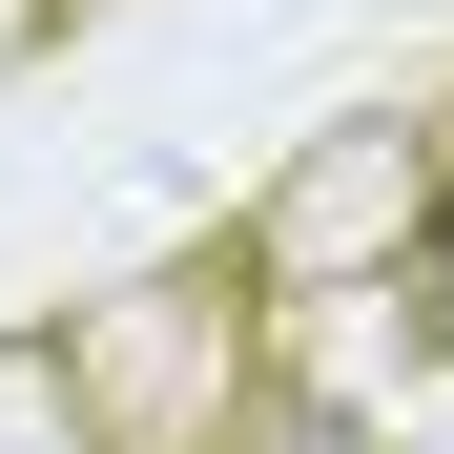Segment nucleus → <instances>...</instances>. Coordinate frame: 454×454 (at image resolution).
Returning a JSON list of instances; mask_svg holds the SVG:
<instances>
[{
    "label": "nucleus",
    "instance_id": "obj_1",
    "mask_svg": "<svg viewBox=\"0 0 454 454\" xmlns=\"http://www.w3.org/2000/svg\"><path fill=\"white\" fill-rule=\"evenodd\" d=\"M413 310H434V351H454V207H434V248H413Z\"/></svg>",
    "mask_w": 454,
    "mask_h": 454
}]
</instances>
